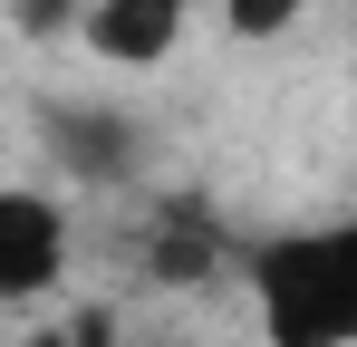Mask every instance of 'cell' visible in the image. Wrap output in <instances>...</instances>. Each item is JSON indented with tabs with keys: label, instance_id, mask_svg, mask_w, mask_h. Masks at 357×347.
Here are the masks:
<instances>
[{
	"label": "cell",
	"instance_id": "1",
	"mask_svg": "<svg viewBox=\"0 0 357 347\" xmlns=\"http://www.w3.org/2000/svg\"><path fill=\"white\" fill-rule=\"evenodd\" d=\"M271 347H357V222H299L241 251Z\"/></svg>",
	"mask_w": 357,
	"mask_h": 347
},
{
	"label": "cell",
	"instance_id": "2",
	"mask_svg": "<svg viewBox=\"0 0 357 347\" xmlns=\"http://www.w3.org/2000/svg\"><path fill=\"white\" fill-rule=\"evenodd\" d=\"M68 280V213L39 183H0V309L49 299Z\"/></svg>",
	"mask_w": 357,
	"mask_h": 347
},
{
	"label": "cell",
	"instance_id": "3",
	"mask_svg": "<svg viewBox=\"0 0 357 347\" xmlns=\"http://www.w3.org/2000/svg\"><path fill=\"white\" fill-rule=\"evenodd\" d=\"M39 145H49V164L77 174V183H126L135 174V116L116 107H77V97H49L39 107Z\"/></svg>",
	"mask_w": 357,
	"mask_h": 347
},
{
	"label": "cell",
	"instance_id": "4",
	"mask_svg": "<svg viewBox=\"0 0 357 347\" xmlns=\"http://www.w3.org/2000/svg\"><path fill=\"white\" fill-rule=\"evenodd\" d=\"M183 20H193V0H87L77 39L107 68H165L174 39H183Z\"/></svg>",
	"mask_w": 357,
	"mask_h": 347
},
{
	"label": "cell",
	"instance_id": "5",
	"mask_svg": "<svg viewBox=\"0 0 357 347\" xmlns=\"http://www.w3.org/2000/svg\"><path fill=\"white\" fill-rule=\"evenodd\" d=\"M222 222L203 213V203H155L145 213V280H165V289H193V280H213L222 270Z\"/></svg>",
	"mask_w": 357,
	"mask_h": 347
},
{
	"label": "cell",
	"instance_id": "6",
	"mask_svg": "<svg viewBox=\"0 0 357 347\" xmlns=\"http://www.w3.org/2000/svg\"><path fill=\"white\" fill-rule=\"evenodd\" d=\"M299 10H309V0H222V29L261 49V39H280V29H299Z\"/></svg>",
	"mask_w": 357,
	"mask_h": 347
},
{
	"label": "cell",
	"instance_id": "7",
	"mask_svg": "<svg viewBox=\"0 0 357 347\" xmlns=\"http://www.w3.org/2000/svg\"><path fill=\"white\" fill-rule=\"evenodd\" d=\"M0 20H10L20 39H59V29L87 20V0H0Z\"/></svg>",
	"mask_w": 357,
	"mask_h": 347
},
{
	"label": "cell",
	"instance_id": "8",
	"mask_svg": "<svg viewBox=\"0 0 357 347\" xmlns=\"http://www.w3.org/2000/svg\"><path fill=\"white\" fill-rule=\"evenodd\" d=\"M29 347H116V318H107V309H87V318H68V328H39Z\"/></svg>",
	"mask_w": 357,
	"mask_h": 347
},
{
	"label": "cell",
	"instance_id": "9",
	"mask_svg": "<svg viewBox=\"0 0 357 347\" xmlns=\"http://www.w3.org/2000/svg\"><path fill=\"white\" fill-rule=\"evenodd\" d=\"M348 97H357V39H348Z\"/></svg>",
	"mask_w": 357,
	"mask_h": 347
}]
</instances>
